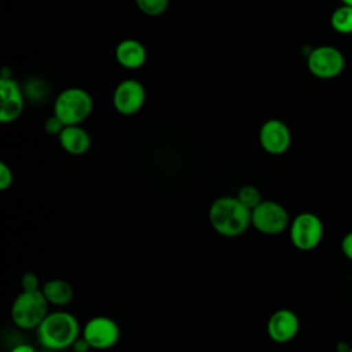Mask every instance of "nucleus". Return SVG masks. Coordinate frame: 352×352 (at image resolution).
I'll return each mask as SVG.
<instances>
[{
  "label": "nucleus",
  "mask_w": 352,
  "mask_h": 352,
  "mask_svg": "<svg viewBox=\"0 0 352 352\" xmlns=\"http://www.w3.org/2000/svg\"><path fill=\"white\" fill-rule=\"evenodd\" d=\"M81 336L88 341L91 349L107 351L120 341L121 330L114 319L98 315L84 323Z\"/></svg>",
  "instance_id": "6e6552de"
},
{
  "label": "nucleus",
  "mask_w": 352,
  "mask_h": 352,
  "mask_svg": "<svg viewBox=\"0 0 352 352\" xmlns=\"http://www.w3.org/2000/svg\"><path fill=\"white\" fill-rule=\"evenodd\" d=\"M14 183V173L6 162H0V190L6 191Z\"/></svg>",
  "instance_id": "6ab92c4d"
},
{
  "label": "nucleus",
  "mask_w": 352,
  "mask_h": 352,
  "mask_svg": "<svg viewBox=\"0 0 352 352\" xmlns=\"http://www.w3.org/2000/svg\"><path fill=\"white\" fill-rule=\"evenodd\" d=\"M65 126H66V125H65L55 114H52V116L45 121V124H44V129H45L50 135H56V136H59V133L63 131Z\"/></svg>",
  "instance_id": "412c9836"
},
{
  "label": "nucleus",
  "mask_w": 352,
  "mask_h": 352,
  "mask_svg": "<svg viewBox=\"0 0 352 352\" xmlns=\"http://www.w3.org/2000/svg\"><path fill=\"white\" fill-rule=\"evenodd\" d=\"M289 238L300 252H311L319 246L324 227L320 217L312 212H301L290 220Z\"/></svg>",
  "instance_id": "39448f33"
},
{
  "label": "nucleus",
  "mask_w": 352,
  "mask_h": 352,
  "mask_svg": "<svg viewBox=\"0 0 352 352\" xmlns=\"http://www.w3.org/2000/svg\"><path fill=\"white\" fill-rule=\"evenodd\" d=\"M348 352H352V346H351V348H349V351H348Z\"/></svg>",
  "instance_id": "cd10ccee"
},
{
  "label": "nucleus",
  "mask_w": 352,
  "mask_h": 352,
  "mask_svg": "<svg viewBox=\"0 0 352 352\" xmlns=\"http://www.w3.org/2000/svg\"><path fill=\"white\" fill-rule=\"evenodd\" d=\"M252 227L264 235L282 234L290 226V216L287 209L271 199H263L250 212Z\"/></svg>",
  "instance_id": "423d86ee"
},
{
  "label": "nucleus",
  "mask_w": 352,
  "mask_h": 352,
  "mask_svg": "<svg viewBox=\"0 0 352 352\" xmlns=\"http://www.w3.org/2000/svg\"><path fill=\"white\" fill-rule=\"evenodd\" d=\"M0 121L3 124L15 121L23 110V98L19 85L10 77L0 80Z\"/></svg>",
  "instance_id": "f8f14e48"
},
{
  "label": "nucleus",
  "mask_w": 352,
  "mask_h": 352,
  "mask_svg": "<svg viewBox=\"0 0 352 352\" xmlns=\"http://www.w3.org/2000/svg\"><path fill=\"white\" fill-rule=\"evenodd\" d=\"M8 352H37V351H36V348L32 344L19 342V344L14 345Z\"/></svg>",
  "instance_id": "b1692460"
},
{
  "label": "nucleus",
  "mask_w": 352,
  "mask_h": 352,
  "mask_svg": "<svg viewBox=\"0 0 352 352\" xmlns=\"http://www.w3.org/2000/svg\"><path fill=\"white\" fill-rule=\"evenodd\" d=\"M41 292H43L45 300L48 301V304L54 305L56 308L69 305L74 297L73 286L67 280L60 279V278L48 279L41 286Z\"/></svg>",
  "instance_id": "2eb2a0df"
},
{
  "label": "nucleus",
  "mask_w": 352,
  "mask_h": 352,
  "mask_svg": "<svg viewBox=\"0 0 352 352\" xmlns=\"http://www.w3.org/2000/svg\"><path fill=\"white\" fill-rule=\"evenodd\" d=\"M342 4H348V6H352V0H341Z\"/></svg>",
  "instance_id": "a878e982"
},
{
  "label": "nucleus",
  "mask_w": 352,
  "mask_h": 352,
  "mask_svg": "<svg viewBox=\"0 0 352 352\" xmlns=\"http://www.w3.org/2000/svg\"><path fill=\"white\" fill-rule=\"evenodd\" d=\"M60 147L72 155H82L91 147L89 133L80 125H66L58 136Z\"/></svg>",
  "instance_id": "4468645a"
},
{
  "label": "nucleus",
  "mask_w": 352,
  "mask_h": 352,
  "mask_svg": "<svg viewBox=\"0 0 352 352\" xmlns=\"http://www.w3.org/2000/svg\"><path fill=\"white\" fill-rule=\"evenodd\" d=\"M307 67L319 80H333L344 72L345 56L337 47L329 44L318 45L308 52Z\"/></svg>",
  "instance_id": "0eeeda50"
},
{
  "label": "nucleus",
  "mask_w": 352,
  "mask_h": 352,
  "mask_svg": "<svg viewBox=\"0 0 352 352\" xmlns=\"http://www.w3.org/2000/svg\"><path fill=\"white\" fill-rule=\"evenodd\" d=\"M147 52L144 45L135 38H125L116 47V59L125 69L135 70L144 65Z\"/></svg>",
  "instance_id": "ddd939ff"
},
{
  "label": "nucleus",
  "mask_w": 352,
  "mask_h": 352,
  "mask_svg": "<svg viewBox=\"0 0 352 352\" xmlns=\"http://www.w3.org/2000/svg\"><path fill=\"white\" fill-rule=\"evenodd\" d=\"M146 91L144 87L136 80L121 81L113 94V104L117 113L122 116L136 114L144 104Z\"/></svg>",
  "instance_id": "9d476101"
},
{
  "label": "nucleus",
  "mask_w": 352,
  "mask_h": 352,
  "mask_svg": "<svg viewBox=\"0 0 352 352\" xmlns=\"http://www.w3.org/2000/svg\"><path fill=\"white\" fill-rule=\"evenodd\" d=\"M248 209H254L261 201H263V197H261V192L260 190L256 187V186H252V184H246V186H242L236 195H235Z\"/></svg>",
  "instance_id": "f3484780"
},
{
  "label": "nucleus",
  "mask_w": 352,
  "mask_h": 352,
  "mask_svg": "<svg viewBox=\"0 0 352 352\" xmlns=\"http://www.w3.org/2000/svg\"><path fill=\"white\" fill-rule=\"evenodd\" d=\"M250 212L236 197H219L209 206V224L219 235L236 238L252 227Z\"/></svg>",
  "instance_id": "f257e3e1"
},
{
  "label": "nucleus",
  "mask_w": 352,
  "mask_h": 352,
  "mask_svg": "<svg viewBox=\"0 0 352 352\" xmlns=\"http://www.w3.org/2000/svg\"><path fill=\"white\" fill-rule=\"evenodd\" d=\"M258 143L267 154L282 155L290 148L292 132L283 121L271 118L260 126Z\"/></svg>",
  "instance_id": "1a4fd4ad"
},
{
  "label": "nucleus",
  "mask_w": 352,
  "mask_h": 352,
  "mask_svg": "<svg viewBox=\"0 0 352 352\" xmlns=\"http://www.w3.org/2000/svg\"><path fill=\"white\" fill-rule=\"evenodd\" d=\"M41 352H52V351H48V349H44V351H41Z\"/></svg>",
  "instance_id": "bb28decb"
},
{
  "label": "nucleus",
  "mask_w": 352,
  "mask_h": 352,
  "mask_svg": "<svg viewBox=\"0 0 352 352\" xmlns=\"http://www.w3.org/2000/svg\"><path fill=\"white\" fill-rule=\"evenodd\" d=\"M330 26L340 34H352V6L342 4L333 10Z\"/></svg>",
  "instance_id": "dca6fc26"
},
{
  "label": "nucleus",
  "mask_w": 352,
  "mask_h": 352,
  "mask_svg": "<svg viewBox=\"0 0 352 352\" xmlns=\"http://www.w3.org/2000/svg\"><path fill=\"white\" fill-rule=\"evenodd\" d=\"M72 349H73V352H88V351L91 349V346H89L88 341H87L82 336H80V337L74 341Z\"/></svg>",
  "instance_id": "5701e85b"
},
{
  "label": "nucleus",
  "mask_w": 352,
  "mask_h": 352,
  "mask_svg": "<svg viewBox=\"0 0 352 352\" xmlns=\"http://www.w3.org/2000/svg\"><path fill=\"white\" fill-rule=\"evenodd\" d=\"M300 330L297 314L287 308L276 309L267 320V334L276 344H286L296 338Z\"/></svg>",
  "instance_id": "9b49d317"
},
{
  "label": "nucleus",
  "mask_w": 352,
  "mask_h": 352,
  "mask_svg": "<svg viewBox=\"0 0 352 352\" xmlns=\"http://www.w3.org/2000/svg\"><path fill=\"white\" fill-rule=\"evenodd\" d=\"M341 252L342 254L352 261V231L346 232L341 239Z\"/></svg>",
  "instance_id": "4be33fe9"
},
{
  "label": "nucleus",
  "mask_w": 352,
  "mask_h": 352,
  "mask_svg": "<svg viewBox=\"0 0 352 352\" xmlns=\"http://www.w3.org/2000/svg\"><path fill=\"white\" fill-rule=\"evenodd\" d=\"M349 348H351V346H349L348 342H345V341H340V342L336 345L337 352H348Z\"/></svg>",
  "instance_id": "393cba45"
},
{
  "label": "nucleus",
  "mask_w": 352,
  "mask_h": 352,
  "mask_svg": "<svg viewBox=\"0 0 352 352\" xmlns=\"http://www.w3.org/2000/svg\"><path fill=\"white\" fill-rule=\"evenodd\" d=\"M94 109L91 95L77 87L63 89L55 99L54 114L65 125H80L85 121Z\"/></svg>",
  "instance_id": "20e7f679"
},
{
  "label": "nucleus",
  "mask_w": 352,
  "mask_h": 352,
  "mask_svg": "<svg viewBox=\"0 0 352 352\" xmlns=\"http://www.w3.org/2000/svg\"><path fill=\"white\" fill-rule=\"evenodd\" d=\"M48 305L41 289L22 290L11 304V320L21 330H36L48 315Z\"/></svg>",
  "instance_id": "7ed1b4c3"
},
{
  "label": "nucleus",
  "mask_w": 352,
  "mask_h": 352,
  "mask_svg": "<svg viewBox=\"0 0 352 352\" xmlns=\"http://www.w3.org/2000/svg\"><path fill=\"white\" fill-rule=\"evenodd\" d=\"M135 1L138 8L148 16L162 15L169 6V0H135Z\"/></svg>",
  "instance_id": "a211bd4d"
},
{
  "label": "nucleus",
  "mask_w": 352,
  "mask_h": 352,
  "mask_svg": "<svg viewBox=\"0 0 352 352\" xmlns=\"http://www.w3.org/2000/svg\"><path fill=\"white\" fill-rule=\"evenodd\" d=\"M21 287L22 290H38L41 289L40 286V279L34 272H25L21 276Z\"/></svg>",
  "instance_id": "aec40b11"
},
{
  "label": "nucleus",
  "mask_w": 352,
  "mask_h": 352,
  "mask_svg": "<svg viewBox=\"0 0 352 352\" xmlns=\"http://www.w3.org/2000/svg\"><path fill=\"white\" fill-rule=\"evenodd\" d=\"M38 344L48 351L58 352L72 348L81 336L78 319L63 309L48 312L40 326L36 329Z\"/></svg>",
  "instance_id": "f03ea898"
}]
</instances>
